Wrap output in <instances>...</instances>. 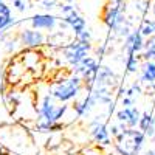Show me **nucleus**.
Wrapping results in <instances>:
<instances>
[{"label": "nucleus", "mask_w": 155, "mask_h": 155, "mask_svg": "<svg viewBox=\"0 0 155 155\" xmlns=\"http://www.w3.org/2000/svg\"><path fill=\"white\" fill-rule=\"evenodd\" d=\"M144 132L138 129H126L115 138V149L118 155H138L144 144Z\"/></svg>", "instance_id": "f257e3e1"}, {"label": "nucleus", "mask_w": 155, "mask_h": 155, "mask_svg": "<svg viewBox=\"0 0 155 155\" xmlns=\"http://www.w3.org/2000/svg\"><path fill=\"white\" fill-rule=\"evenodd\" d=\"M84 87V81L79 74H73L70 78H64L51 87V95L61 102H68L78 98Z\"/></svg>", "instance_id": "f03ea898"}, {"label": "nucleus", "mask_w": 155, "mask_h": 155, "mask_svg": "<svg viewBox=\"0 0 155 155\" xmlns=\"http://www.w3.org/2000/svg\"><path fill=\"white\" fill-rule=\"evenodd\" d=\"M68 110V106L65 102L58 101L53 95H45L39 106V120L50 121V123H58L65 116Z\"/></svg>", "instance_id": "7ed1b4c3"}, {"label": "nucleus", "mask_w": 155, "mask_h": 155, "mask_svg": "<svg viewBox=\"0 0 155 155\" xmlns=\"http://www.w3.org/2000/svg\"><path fill=\"white\" fill-rule=\"evenodd\" d=\"M126 14H124V5H113V3H107L104 6V12H102V22L104 25L115 33L120 27L126 23Z\"/></svg>", "instance_id": "20e7f679"}, {"label": "nucleus", "mask_w": 155, "mask_h": 155, "mask_svg": "<svg viewBox=\"0 0 155 155\" xmlns=\"http://www.w3.org/2000/svg\"><path fill=\"white\" fill-rule=\"evenodd\" d=\"M90 50H92V45L90 44H84V42H79L74 39V41L68 42L62 48V54H64V59H65L71 67H74L76 64H79L84 58L88 56Z\"/></svg>", "instance_id": "39448f33"}, {"label": "nucleus", "mask_w": 155, "mask_h": 155, "mask_svg": "<svg viewBox=\"0 0 155 155\" xmlns=\"http://www.w3.org/2000/svg\"><path fill=\"white\" fill-rule=\"evenodd\" d=\"M88 134L93 138L95 143L101 144V146H110L112 140H110V132L107 124L102 121L99 116H95L93 121H90L88 124Z\"/></svg>", "instance_id": "423d86ee"}, {"label": "nucleus", "mask_w": 155, "mask_h": 155, "mask_svg": "<svg viewBox=\"0 0 155 155\" xmlns=\"http://www.w3.org/2000/svg\"><path fill=\"white\" fill-rule=\"evenodd\" d=\"M140 118H141V112L134 106L132 107H123L121 110L116 112V121H118V124L121 126L123 130L137 127L140 123Z\"/></svg>", "instance_id": "0eeeda50"}, {"label": "nucleus", "mask_w": 155, "mask_h": 155, "mask_svg": "<svg viewBox=\"0 0 155 155\" xmlns=\"http://www.w3.org/2000/svg\"><path fill=\"white\" fill-rule=\"evenodd\" d=\"M19 41L23 48H39L45 44V36L39 30L25 28L19 33Z\"/></svg>", "instance_id": "6e6552de"}, {"label": "nucleus", "mask_w": 155, "mask_h": 155, "mask_svg": "<svg viewBox=\"0 0 155 155\" xmlns=\"http://www.w3.org/2000/svg\"><path fill=\"white\" fill-rule=\"evenodd\" d=\"M144 42H146V37L140 33V30H134L130 34H129L126 39H124V45H123V50L126 56L127 54H140L144 48Z\"/></svg>", "instance_id": "1a4fd4ad"}, {"label": "nucleus", "mask_w": 155, "mask_h": 155, "mask_svg": "<svg viewBox=\"0 0 155 155\" xmlns=\"http://www.w3.org/2000/svg\"><path fill=\"white\" fill-rule=\"evenodd\" d=\"M30 23L34 30L53 31L59 23V17H56L53 14H36L30 19Z\"/></svg>", "instance_id": "9d476101"}, {"label": "nucleus", "mask_w": 155, "mask_h": 155, "mask_svg": "<svg viewBox=\"0 0 155 155\" xmlns=\"http://www.w3.org/2000/svg\"><path fill=\"white\" fill-rule=\"evenodd\" d=\"M96 104H98V102L95 101L93 95L90 93V92H87V95H85L82 99H76V101L73 102L71 109H73V112H74V115L78 116V118H82V116L88 115L90 110H92Z\"/></svg>", "instance_id": "9b49d317"}, {"label": "nucleus", "mask_w": 155, "mask_h": 155, "mask_svg": "<svg viewBox=\"0 0 155 155\" xmlns=\"http://www.w3.org/2000/svg\"><path fill=\"white\" fill-rule=\"evenodd\" d=\"M118 76L115 74V71L109 67V65H101L99 71H98V78H96V82L98 85H104V87H110L112 90L118 85Z\"/></svg>", "instance_id": "f8f14e48"}, {"label": "nucleus", "mask_w": 155, "mask_h": 155, "mask_svg": "<svg viewBox=\"0 0 155 155\" xmlns=\"http://www.w3.org/2000/svg\"><path fill=\"white\" fill-rule=\"evenodd\" d=\"M113 90L110 87H104V85H98L95 84L93 88L90 90V93L93 95L95 101L98 104H104V106H109L110 102L113 101V95H112Z\"/></svg>", "instance_id": "ddd939ff"}, {"label": "nucleus", "mask_w": 155, "mask_h": 155, "mask_svg": "<svg viewBox=\"0 0 155 155\" xmlns=\"http://www.w3.org/2000/svg\"><path fill=\"white\" fill-rule=\"evenodd\" d=\"M12 25H14V17L11 14V9L5 2H0V34L6 33Z\"/></svg>", "instance_id": "4468645a"}, {"label": "nucleus", "mask_w": 155, "mask_h": 155, "mask_svg": "<svg viewBox=\"0 0 155 155\" xmlns=\"http://www.w3.org/2000/svg\"><path fill=\"white\" fill-rule=\"evenodd\" d=\"M140 82L143 84H153L155 82V61H144L140 67Z\"/></svg>", "instance_id": "2eb2a0df"}, {"label": "nucleus", "mask_w": 155, "mask_h": 155, "mask_svg": "<svg viewBox=\"0 0 155 155\" xmlns=\"http://www.w3.org/2000/svg\"><path fill=\"white\" fill-rule=\"evenodd\" d=\"M138 58H141L143 61H155V34L146 39L144 48L138 54Z\"/></svg>", "instance_id": "dca6fc26"}, {"label": "nucleus", "mask_w": 155, "mask_h": 155, "mask_svg": "<svg viewBox=\"0 0 155 155\" xmlns=\"http://www.w3.org/2000/svg\"><path fill=\"white\" fill-rule=\"evenodd\" d=\"M64 129V124L61 121L58 123H50V121H42L39 120V123L36 124V130L37 132H44V134H53V132H59Z\"/></svg>", "instance_id": "f3484780"}, {"label": "nucleus", "mask_w": 155, "mask_h": 155, "mask_svg": "<svg viewBox=\"0 0 155 155\" xmlns=\"http://www.w3.org/2000/svg\"><path fill=\"white\" fill-rule=\"evenodd\" d=\"M140 33L143 34L146 39L155 34V19H143L138 27Z\"/></svg>", "instance_id": "a211bd4d"}, {"label": "nucleus", "mask_w": 155, "mask_h": 155, "mask_svg": "<svg viewBox=\"0 0 155 155\" xmlns=\"http://www.w3.org/2000/svg\"><path fill=\"white\" fill-rule=\"evenodd\" d=\"M64 20V19H62ZM67 23H68V27H70V30L73 31V34L76 36V34H79L81 31H84L85 30V27H87V23H85V19L82 17V16H78V17H74V19H70V20H65Z\"/></svg>", "instance_id": "6ab92c4d"}, {"label": "nucleus", "mask_w": 155, "mask_h": 155, "mask_svg": "<svg viewBox=\"0 0 155 155\" xmlns=\"http://www.w3.org/2000/svg\"><path fill=\"white\" fill-rule=\"evenodd\" d=\"M95 64H98V61L95 59V58H92V56H87V58H84L79 64H76V65L73 67V71H74V74H82L87 68H90L92 65H95Z\"/></svg>", "instance_id": "aec40b11"}, {"label": "nucleus", "mask_w": 155, "mask_h": 155, "mask_svg": "<svg viewBox=\"0 0 155 155\" xmlns=\"http://www.w3.org/2000/svg\"><path fill=\"white\" fill-rule=\"evenodd\" d=\"M138 70H140V58H138V54H127V58H126V71L134 74Z\"/></svg>", "instance_id": "412c9836"}, {"label": "nucleus", "mask_w": 155, "mask_h": 155, "mask_svg": "<svg viewBox=\"0 0 155 155\" xmlns=\"http://www.w3.org/2000/svg\"><path fill=\"white\" fill-rule=\"evenodd\" d=\"M155 120V116L150 113V112H144V113H141V118H140V123H138V129L140 130H146V129L149 127V124Z\"/></svg>", "instance_id": "4be33fe9"}, {"label": "nucleus", "mask_w": 155, "mask_h": 155, "mask_svg": "<svg viewBox=\"0 0 155 155\" xmlns=\"http://www.w3.org/2000/svg\"><path fill=\"white\" fill-rule=\"evenodd\" d=\"M150 0H137L135 2V9L140 12L141 16H146L150 9Z\"/></svg>", "instance_id": "5701e85b"}, {"label": "nucleus", "mask_w": 155, "mask_h": 155, "mask_svg": "<svg viewBox=\"0 0 155 155\" xmlns=\"http://www.w3.org/2000/svg\"><path fill=\"white\" fill-rule=\"evenodd\" d=\"M74 39H76V41H79V42H84V44H90V41H92V34H90L88 30H84L79 34H76Z\"/></svg>", "instance_id": "b1692460"}, {"label": "nucleus", "mask_w": 155, "mask_h": 155, "mask_svg": "<svg viewBox=\"0 0 155 155\" xmlns=\"http://www.w3.org/2000/svg\"><path fill=\"white\" fill-rule=\"evenodd\" d=\"M42 8L44 9H47V11H51L53 8H56L58 6V3H59V0H42Z\"/></svg>", "instance_id": "393cba45"}, {"label": "nucleus", "mask_w": 155, "mask_h": 155, "mask_svg": "<svg viewBox=\"0 0 155 155\" xmlns=\"http://www.w3.org/2000/svg\"><path fill=\"white\" fill-rule=\"evenodd\" d=\"M12 6L19 12H25V9H27V0H12Z\"/></svg>", "instance_id": "a878e982"}, {"label": "nucleus", "mask_w": 155, "mask_h": 155, "mask_svg": "<svg viewBox=\"0 0 155 155\" xmlns=\"http://www.w3.org/2000/svg\"><path fill=\"white\" fill-rule=\"evenodd\" d=\"M6 73L3 70H0V95H5V90H6Z\"/></svg>", "instance_id": "bb28decb"}, {"label": "nucleus", "mask_w": 155, "mask_h": 155, "mask_svg": "<svg viewBox=\"0 0 155 155\" xmlns=\"http://www.w3.org/2000/svg\"><path fill=\"white\" fill-rule=\"evenodd\" d=\"M109 51H110L109 44H107V42H102V44L96 48V54H98L99 58H102V56H106V53H109Z\"/></svg>", "instance_id": "cd10ccee"}, {"label": "nucleus", "mask_w": 155, "mask_h": 155, "mask_svg": "<svg viewBox=\"0 0 155 155\" xmlns=\"http://www.w3.org/2000/svg\"><path fill=\"white\" fill-rule=\"evenodd\" d=\"M109 132H110V135H112V138H116L121 132H123V129H121V126L120 124H112L110 126V129H109Z\"/></svg>", "instance_id": "c85d7f7f"}, {"label": "nucleus", "mask_w": 155, "mask_h": 155, "mask_svg": "<svg viewBox=\"0 0 155 155\" xmlns=\"http://www.w3.org/2000/svg\"><path fill=\"white\" fill-rule=\"evenodd\" d=\"M134 102H135V98H129V96H123V98H121L123 107H132Z\"/></svg>", "instance_id": "c756f323"}, {"label": "nucleus", "mask_w": 155, "mask_h": 155, "mask_svg": "<svg viewBox=\"0 0 155 155\" xmlns=\"http://www.w3.org/2000/svg\"><path fill=\"white\" fill-rule=\"evenodd\" d=\"M107 3H113V5H121L123 0H107Z\"/></svg>", "instance_id": "7c9ffc66"}, {"label": "nucleus", "mask_w": 155, "mask_h": 155, "mask_svg": "<svg viewBox=\"0 0 155 155\" xmlns=\"http://www.w3.org/2000/svg\"><path fill=\"white\" fill-rule=\"evenodd\" d=\"M150 11H152V14H153V17H155V0H153V3L150 5Z\"/></svg>", "instance_id": "2f4dec72"}, {"label": "nucleus", "mask_w": 155, "mask_h": 155, "mask_svg": "<svg viewBox=\"0 0 155 155\" xmlns=\"http://www.w3.org/2000/svg\"><path fill=\"white\" fill-rule=\"evenodd\" d=\"M34 2H42V0H34Z\"/></svg>", "instance_id": "473e14b6"}, {"label": "nucleus", "mask_w": 155, "mask_h": 155, "mask_svg": "<svg viewBox=\"0 0 155 155\" xmlns=\"http://www.w3.org/2000/svg\"><path fill=\"white\" fill-rule=\"evenodd\" d=\"M5 155H9V153H5Z\"/></svg>", "instance_id": "72a5a7b5"}, {"label": "nucleus", "mask_w": 155, "mask_h": 155, "mask_svg": "<svg viewBox=\"0 0 155 155\" xmlns=\"http://www.w3.org/2000/svg\"><path fill=\"white\" fill-rule=\"evenodd\" d=\"M0 2H3V0H0Z\"/></svg>", "instance_id": "f704fd0d"}, {"label": "nucleus", "mask_w": 155, "mask_h": 155, "mask_svg": "<svg viewBox=\"0 0 155 155\" xmlns=\"http://www.w3.org/2000/svg\"><path fill=\"white\" fill-rule=\"evenodd\" d=\"M153 150H155V149H153Z\"/></svg>", "instance_id": "c9c22d12"}]
</instances>
